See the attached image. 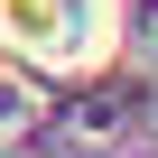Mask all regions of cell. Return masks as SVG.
<instances>
[{
  "label": "cell",
  "instance_id": "6da1fadb",
  "mask_svg": "<svg viewBox=\"0 0 158 158\" xmlns=\"http://www.w3.org/2000/svg\"><path fill=\"white\" fill-rule=\"evenodd\" d=\"M56 28H65V0H0V37L56 56Z\"/></svg>",
  "mask_w": 158,
  "mask_h": 158
}]
</instances>
